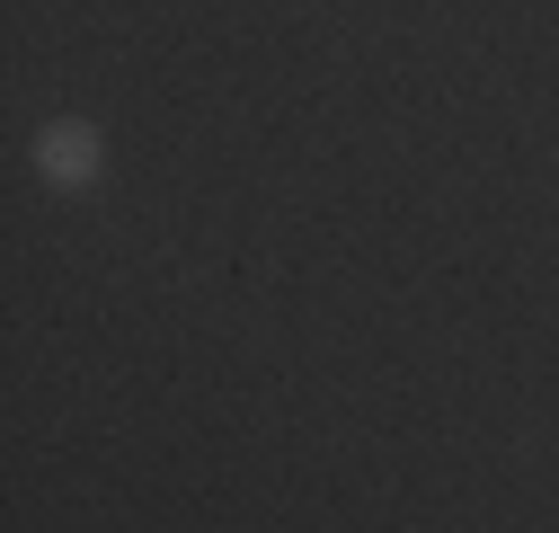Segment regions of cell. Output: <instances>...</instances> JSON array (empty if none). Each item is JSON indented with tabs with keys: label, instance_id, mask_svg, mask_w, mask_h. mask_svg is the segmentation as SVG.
Returning <instances> with one entry per match:
<instances>
[{
	"label": "cell",
	"instance_id": "obj_1",
	"mask_svg": "<svg viewBox=\"0 0 559 533\" xmlns=\"http://www.w3.org/2000/svg\"><path fill=\"white\" fill-rule=\"evenodd\" d=\"M36 169H45L53 187H90V178L107 169V143H98L81 116H62V125H45V133H36Z\"/></svg>",
	"mask_w": 559,
	"mask_h": 533
}]
</instances>
